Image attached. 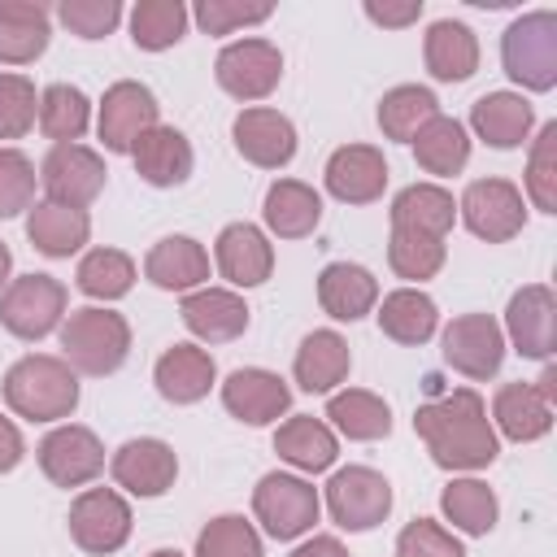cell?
Returning <instances> with one entry per match:
<instances>
[{
  "mask_svg": "<svg viewBox=\"0 0 557 557\" xmlns=\"http://www.w3.org/2000/svg\"><path fill=\"white\" fill-rule=\"evenodd\" d=\"M39 470L57 487H83L104 470V448H100L96 431L65 422L39 440Z\"/></svg>",
  "mask_w": 557,
  "mask_h": 557,
  "instance_id": "4fadbf2b",
  "label": "cell"
},
{
  "mask_svg": "<svg viewBox=\"0 0 557 557\" xmlns=\"http://www.w3.org/2000/svg\"><path fill=\"white\" fill-rule=\"evenodd\" d=\"M104 161L100 152L83 148V144H52L44 165H39V183L48 191L52 205H70V209H87L100 187H104Z\"/></svg>",
  "mask_w": 557,
  "mask_h": 557,
  "instance_id": "30bf717a",
  "label": "cell"
},
{
  "mask_svg": "<svg viewBox=\"0 0 557 557\" xmlns=\"http://www.w3.org/2000/svg\"><path fill=\"white\" fill-rule=\"evenodd\" d=\"M326 418H331L335 431L348 435V440H383V435L392 431L387 405H383L374 392H361V387L335 392V396L326 400Z\"/></svg>",
  "mask_w": 557,
  "mask_h": 557,
  "instance_id": "8d00e7d4",
  "label": "cell"
},
{
  "mask_svg": "<svg viewBox=\"0 0 557 557\" xmlns=\"http://www.w3.org/2000/svg\"><path fill=\"white\" fill-rule=\"evenodd\" d=\"M61 361L78 374H113L131 352V326L113 309H74L61 322Z\"/></svg>",
  "mask_w": 557,
  "mask_h": 557,
  "instance_id": "3957f363",
  "label": "cell"
},
{
  "mask_svg": "<svg viewBox=\"0 0 557 557\" xmlns=\"http://www.w3.org/2000/svg\"><path fill=\"white\" fill-rule=\"evenodd\" d=\"M265 226L278 235V239H305L318 218H322V200L309 183L300 178H278L270 191H265V209H261Z\"/></svg>",
  "mask_w": 557,
  "mask_h": 557,
  "instance_id": "4316f807",
  "label": "cell"
},
{
  "mask_svg": "<svg viewBox=\"0 0 557 557\" xmlns=\"http://www.w3.org/2000/svg\"><path fill=\"white\" fill-rule=\"evenodd\" d=\"M157 126V96L144 83H113L100 100V139L109 152H131L144 131Z\"/></svg>",
  "mask_w": 557,
  "mask_h": 557,
  "instance_id": "9a60e30c",
  "label": "cell"
},
{
  "mask_svg": "<svg viewBox=\"0 0 557 557\" xmlns=\"http://www.w3.org/2000/svg\"><path fill=\"white\" fill-rule=\"evenodd\" d=\"M65 313V283L52 274H22L0 296V322L17 339H44Z\"/></svg>",
  "mask_w": 557,
  "mask_h": 557,
  "instance_id": "8992f818",
  "label": "cell"
},
{
  "mask_svg": "<svg viewBox=\"0 0 557 557\" xmlns=\"http://www.w3.org/2000/svg\"><path fill=\"white\" fill-rule=\"evenodd\" d=\"M379 300V283L366 265H352V261H331L322 274H318V305L335 318V322H357L374 309Z\"/></svg>",
  "mask_w": 557,
  "mask_h": 557,
  "instance_id": "603a6c76",
  "label": "cell"
},
{
  "mask_svg": "<svg viewBox=\"0 0 557 557\" xmlns=\"http://www.w3.org/2000/svg\"><path fill=\"white\" fill-rule=\"evenodd\" d=\"M270 13H274L270 4H239V0H200L196 4V22L205 35H231L235 26H257Z\"/></svg>",
  "mask_w": 557,
  "mask_h": 557,
  "instance_id": "f907efd6",
  "label": "cell"
},
{
  "mask_svg": "<svg viewBox=\"0 0 557 557\" xmlns=\"http://www.w3.org/2000/svg\"><path fill=\"white\" fill-rule=\"evenodd\" d=\"M109 470H113V483L117 487H126L131 496H148L152 500V496H161V492L174 487L178 457H174V448L165 440H126L113 453Z\"/></svg>",
  "mask_w": 557,
  "mask_h": 557,
  "instance_id": "2e32d148",
  "label": "cell"
},
{
  "mask_svg": "<svg viewBox=\"0 0 557 557\" xmlns=\"http://www.w3.org/2000/svg\"><path fill=\"white\" fill-rule=\"evenodd\" d=\"M57 17L78 39H104L122 22V4L117 0H61L57 4Z\"/></svg>",
  "mask_w": 557,
  "mask_h": 557,
  "instance_id": "c3c4849f",
  "label": "cell"
},
{
  "mask_svg": "<svg viewBox=\"0 0 557 557\" xmlns=\"http://www.w3.org/2000/svg\"><path fill=\"white\" fill-rule=\"evenodd\" d=\"M213 74H218V87L226 96H235V100H261L283 78V52L270 39H239V44H226L218 52Z\"/></svg>",
  "mask_w": 557,
  "mask_h": 557,
  "instance_id": "9c48e42d",
  "label": "cell"
},
{
  "mask_svg": "<svg viewBox=\"0 0 557 557\" xmlns=\"http://www.w3.org/2000/svg\"><path fill=\"white\" fill-rule=\"evenodd\" d=\"M26 235L30 244L44 252V257H70L87 244L91 235V222L83 209H70V205H30V218H26Z\"/></svg>",
  "mask_w": 557,
  "mask_h": 557,
  "instance_id": "836d02e7",
  "label": "cell"
},
{
  "mask_svg": "<svg viewBox=\"0 0 557 557\" xmlns=\"http://www.w3.org/2000/svg\"><path fill=\"white\" fill-rule=\"evenodd\" d=\"M213 257H218L222 278L235 283V287H257V283H265L270 270H274V248H270V239H265L252 222H231V226H222Z\"/></svg>",
  "mask_w": 557,
  "mask_h": 557,
  "instance_id": "ffe728a7",
  "label": "cell"
},
{
  "mask_svg": "<svg viewBox=\"0 0 557 557\" xmlns=\"http://www.w3.org/2000/svg\"><path fill=\"white\" fill-rule=\"evenodd\" d=\"M235 148L261 170H283L296 157V126L278 109H244L235 117Z\"/></svg>",
  "mask_w": 557,
  "mask_h": 557,
  "instance_id": "d6986e66",
  "label": "cell"
},
{
  "mask_svg": "<svg viewBox=\"0 0 557 557\" xmlns=\"http://www.w3.org/2000/svg\"><path fill=\"white\" fill-rule=\"evenodd\" d=\"M292 557H348V548H344L335 535H313V540H305Z\"/></svg>",
  "mask_w": 557,
  "mask_h": 557,
  "instance_id": "db71d44e",
  "label": "cell"
},
{
  "mask_svg": "<svg viewBox=\"0 0 557 557\" xmlns=\"http://www.w3.org/2000/svg\"><path fill=\"white\" fill-rule=\"evenodd\" d=\"M22 453H26V448H22V431L0 413V474H9V470L22 461Z\"/></svg>",
  "mask_w": 557,
  "mask_h": 557,
  "instance_id": "f5cc1de1",
  "label": "cell"
},
{
  "mask_svg": "<svg viewBox=\"0 0 557 557\" xmlns=\"http://www.w3.org/2000/svg\"><path fill=\"white\" fill-rule=\"evenodd\" d=\"M4 400L17 418H30V422H57V418H70L74 405H78V379L74 370L61 361V357H44V352H30L22 361L9 366L4 374Z\"/></svg>",
  "mask_w": 557,
  "mask_h": 557,
  "instance_id": "7a4b0ae2",
  "label": "cell"
},
{
  "mask_svg": "<svg viewBox=\"0 0 557 557\" xmlns=\"http://www.w3.org/2000/svg\"><path fill=\"white\" fill-rule=\"evenodd\" d=\"M148 557H183L178 548H157V553H148Z\"/></svg>",
  "mask_w": 557,
  "mask_h": 557,
  "instance_id": "6f0895ef",
  "label": "cell"
},
{
  "mask_svg": "<svg viewBox=\"0 0 557 557\" xmlns=\"http://www.w3.org/2000/svg\"><path fill=\"white\" fill-rule=\"evenodd\" d=\"M366 17L379 22V26H409L422 17V0H405V4H379V0H366Z\"/></svg>",
  "mask_w": 557,
  "mask_h": 557,
  "instance_id": "816d5d0a",
  "label": "cell"
},
{
  "mask_svg": "<svg viewBox=\"0 0 557 557\" xmlns=\"http://www.w3.org/2000/svg\"><path fill=\"white\" fill-rule=\"evenodd\" d=\"M531 122L535 113L518 91H487L470 104V126L492 148H518L531 135Z\"/></svg>",
  "mask_w": 557,
  "mask_h": 557,
  "instance_id": "484cf974",
  "label": "cell"
},
{
  "mask_svg": "<svg viewBox=\"0 0 557 557\" xmlns=\"http://www.w3.org/2000/svg\"><path fill=\"white\" fill-rule=\"evenodd\" d=\"M492 418L500 426V435L518 440V444H531L540 435H548L553 426V405L531 387V383H505L492 400Z\"/></svg>",
  "mask_w": 557,
  "mask_h": 557,
  "instance_id": "d6a6232c",
  "label": "cell"
},
{
  "mask_svg": "<svg viewBox=\"0 0 557 557\" xmlns=\"http://www.w3.org/2000/svg\"><path fill=\"white\" fill-rule=\"evenodd\" d=\"M70 535L83 553H117L131 540V505L113 487H87L70 505Z\"/></svg>",
  "mask_w": 557,
  "mask_h": 557,
  "instance_id": "8fae6325",
  "label": "cell"
},
{
  "mask_svg": "<svg viewBox=\"0 0 557 557\" xmlns=\"http://www.w3.org/2000/svg\"><path fill=\"white\" fill-rule=\"evenodd\" d=\"M326 509L344 531H370L392 513V483L370 466L335 470L326 483Z\"/></svg>",
  "mask_w": 557,
  "mask_h": 557,
  "instance_id": "52a82bcc",
  "label": "cell"
},
{
  "mask_svg": "<svg viewBox=\"0 0 557 557\" xmlns=\"http://www.w3.org/2000/svg\"><path fill=\"white\" fill-rule=\"evenodd\" d=\"M387 265L400 274V278H431L440 274L444 265V239H431V235H418V231H392L387 239Z\"/></svg>",
  "mask_w": 557,
  "mask_h": 557,
  "instance_id": "7bdbcfd3",
  "label": "cell"
},
{
  "mask_svg": "<svg viewBox=\"0 0 557 557\" xmlns=\"http://www.w3.org/2000/svg\"><path fill=\"white\" fill-rule=\"evenodd\" d=\"M409 144H413L418 165L426 174H440V178L444 174H461L466 161H470V135H466V126L457 117H444V113H435Z\"/></svg>",
  "mask_w": 557,
  "mask_h": 557,
  "instance_id": "e575fe53",
  "label": "cell"
},
{
  "mask_svg": "<svg viewBox=\"0 0 557 557\" xmlns=\"http://www.w3.org/2000/svg\"><path fill=\"white\" fill-rule=\"evenodd\" d=\"M152 379H157V392L170 405H196L213 387V357L196 344H174V348L161 352Z\"/></svg>",
  "mask_w": 557,
  "mask_h": 557,
  "instance_id": "cb8c5ba5",
  "label": "cell"
},
{
  "mask_svg": "<svg viewBox=\"0 0 557 557\" xmlns=\"http://www.w3.org/2000/svg\"><path fill=\"white\" fill-rule=\"evenodd\" d=\"M461 222L470 226V235L487 239V244H505L522 231L527 222V209H522V191L509 183V178H474L466 191H461V205H457Z\"/></svg>",
  "mask_w": 557,
  "mask_h": 557,
  "instance_id": "ba28073f",
  "label": "cell"
},
{
  "mask_svg": "<svg viewBox=\"0 0 557 557\" xmlns=\"http://www.w3.org/2000/svg\"><path fill=\"white\" fill-rule=\"evenodd\" d=\"M183 326L205 344H226L248 331V305L226 287H200L183 296Z\"/></svg>",
  "mask_w": 557,
  "mask_h": 557,
  "instance_id": "44dd1931",
  "label": "cell"
},
{
  "mask_svg": "<svg viewBox=\"0 0 557 557\" xmlns=\"http://www.w3.org/2000/svg\"><path fill=\"white\" fill-rule=\"evenodd\" d=\"M531 387H535V392H540V396L553 405V400H557V370H553V366H544V374H540Z\"/></svg>",
  "mask_w": 557,
  "mask_h": 557,
  "instance_id": "11a10c76",
  "label": "cell"
},
{
  "mask_svg": "<svg viewBox=\"0 0 557 557\" xmlns=\"http://www.w3.org/2000/svg\"><path fill=\"white\" fill-rule=\"evenodd\" d=\"M505 331H509V339L522 357L548 361L553 344H557V296L544 283H531V287L513 292L509 309H505Z\"/></svg>",
  "mask_w": 557,
  "mask_h": 557,
  "instance_id": "5bb4252c",
  "label": "cell"
},
{
  "mask_svg": "<svg viewBox=\"0 0 557 557\" xmlns=\"http://www.w3.org/2000/svg\"><path fill=\"white\" fill-rule=\"evenodd\" d=\"M274 453H278L283 461H292L296 470L318 474V470H326V466L335 461V435H331V426L318 422L313 413H296V418H287V422L274 431Z\"/></svg>",
  "mask_w": 557,
  "mask_h": 557,
  "instance_id": "d590c367",
  "label": "cell"
},
{
  "mask_svg": "<svg viewBox=\"0 0 557 557\" xmlns=\"http://www.w3.org/2000/svg\"><path fill=\"white\" fill-rule=\"evenodd\" d=\"M48 9L30 0H0V61L26 65L48 48Z\"/></svg>",
  "mask_w": 557,
  "mask_h": 557,
  "instance_id": "f546056e",
  "label": "cell"
},
{
  "mask_svg": "<svg viewBox=\"0 0 557 557\" xmlns=\"http://www.w3.org/2000/svg\"><path fill=\"white\" fill-rule=\"evenodd\" d=\"M87 122H91V104H87V96H83L78 87L52 83V87L39 96V131H44L48 139L74 144V139H83Z\"/></svg>",
  "mask_w": 557,
  "mask_h": 557,
  "instance_id": "60d3db41",
  "label": "cell"
},
{
  "mask_svg": "<svg viewBox=\"0 0 557 557\" xmlns=\"http://www.w3.org/2000/svg\"><path fill=\"white\" fill-rule=\"evenodd\" d=\"M39 117L35 83L26 74H0V139H22Z\"/></svg>",
  "mask_w": 557,
  "mask_h": 557,
  "instance_id": "bcb514c9",
  "label": "cell"
},
{
  "mask_svg": "<svg viewBox=\"0 0 557 557\" xmlns=\"http://www.w3.org/2000/svg\"><path fill=\"white\" fill-rule=\"evenodd\" d=\"M440 326V313H435V300L418 287H400V292H387L383 305H379V331L396 344H426Z\"/></svg>",
  "mask_w": 557,
  "mask_h": 557,
  "instance_id": "4dcf8cb0",
  "label": "cell"
},
{
  "mask_svg": "<svg viewBox=\"0 0 557 557\" xmlns=\"http://www.w3.org/2000/svg\"><path fill=\"white\" fill-rule=\"evenodd\" d=\"M9 265H13V257H9V248H4V239H0V283L9 278Z\"/></svg>",
  "mask_w": 557,
  "mask_h": 557,
  "instance_id": "9f6ffc18",
  "label": "cell"
},
{
  "mask_svg": "<svg viewBox=\"0 0 557 557\" xmlns=\"http://www.w3.org/2000/svg\"><path fill=\"white\" fill-rule=\"evenodd\" d=\"M435 113H440V100L426 87H413V83L392 87L379 100V126H383L387 139H400V144H409Z\"/></svg>",
  "mask_w": 557,
  "mask_h": 557,
  "instance_id": "74e56055",
  "label": "cell"
},
{
  "mask_svg": "<svg viewBox=\"0 0 557 557\" xmlns=\"http://www.w3.org/2000/svg\"><path fill=\"white\" fill-rule=\"evenodd\" d=\"M144 274L165 292H191L209 278V252L187 235H170L148 252Z\"/></svg>",
  "mask_w": 557,
  "mask_h": 557,
  "instance_id": "f1b7e54d",
  "label": "cell"
},
{
  "mask_svg": "<svg viewBox=\"0 0 557 557\" xmlns=\"http://www.w3.org/2000/svg\"><path fill=\"white\" fill-rule=\"evenodd\" d=\"M440 509L466 535H487L496 527V496L479 479H453L444 487V496H440Z\"/></svg>",
  "mask_w": 557,
  "mask_h": 557,
  "instance_id": "f35d334b",
  "label": "cell"
},
{
  "mask_svg": "<svg viewBox=\"0 0 557 557\" xmlns=\"http://www.w3.org/2000/svg\"><path fill=\"white\" fill-rule=\"evenodd\" d=\"M35 200V165L17 148H0V218H17Z\"/></svg>",
  "mask_w": 557,
  "mask_h": 557,
  "instance_id": "7dc6e473",
  "label": "cell"
},
{
  "mask_svg": "<svg viewBox=\"0 0 557 557\" xmlns=\"http://www.w3.org/2000/svg\"><path fill=\"white\" fill-rule=\"evenodd\" d=\"M527 196L535 200V209L557 213V122H548L535 135L531 165H527Z\"/></svg>",
  "mask_w": 557,
  "mask_h": 557,
  "instance_id": "f6af8a7d",
  "label": "cell"
},
{
  "mask_svg": "<svg viewBox=\"0 0 557 557\" xmlns=\"http://www.w3.org/2000/svg\"><path fill=\"white\" fill-rule=\"evenodd\" d=\"M222 405H226L231 418H239V422H248V426H270V422H278V418L287 413L292 387H287L278 374L248 366V370H235V374L222 383Z\"/></svg>",
  "mask_w": 557,
  "mask_h": 557,
  "instance_id": "e0dca14e",
  "label": "cell"
},
{
  "mask_svg": "<svg viewBox=\"0 0 557 557\" xmlns=\"http://www.w3.org/2000/svg\"><path fill=\"white\" fill-rule=\"evenodd\" d=\"M348 366H352L348 344L335 331H313V335L300 339L296 361H292V374H296V383L305 392H331L335 383L348 379Z\"/></svg>",
  "mask_w": 557,
  "mask_h": 557,
  "instance_id": "1f68e13d",
  "label": "cell"
},
{
  "mask_svg": "<svg viewBox=\"0 0 557 557\" xmlns=\"http://www.w3.org/2000/svg\"><path fill=\"white\" fill-rule=\"evenodd\" d=\"M500 61L513 83L527 91H553L557 87V13H522L509 22L500 39Z\"/></svg>",
  "mask_w": 557,
  "mask_h": 557,
  "instance_id": "277c9868",
  "label": "cell"
},
{
  "mask_svg": "<svg viewBox=\"0 0 557 557\" xmlns=\"http://www.w3.org/2000/svg\"><path fill=\"white\" fill-rule=\"evenodd\" d=\"M387 187V161L370 144H344L326 161V191L344 205H370Z\"/></svg>",
  "mask_w": 557,
  "mask_h": 557,
  "instance_id": "ac0fdd59",
  "label": "cell"
},
{
  "mask_svg": "<svg viewBox=\"0 0 557 557\" xmlns=\"http://www.w3.org/2000/svg\"><path fill=\"white\" fill-rule=\"evenodd\" d=\"M196 557H261V540L252 522H244L239 513H222L196 535Z\"/></svg>",
  "mask_w": 557,
  "mask_h": 557,
  "instance_id": "ee69618b",
  "label": "cell"
},
{
  "mask_svg": "<svg viewBox=\"0 0 557 557\" xmlns=\"http://www.w3.org/2000/svg\"><path fill=\"white\" fill-rule=\"evenodd\" d=\"M78 292H87L91 300H117L131 292L135 283V261L117 248H91L83 261H78Z\"/></svg>",
  "mask_w": 557,
  "mask_h": 557,
  "instance_id": "b9f144b4",
  "label": "cell"
},
{
  "mask_svg": "<svg viewBox=\"0 0 557 557\" xmlns=\"http://www.w3.org/2000/svg\"><path fill=\"white\" fill-rule=\"evenodd\" d=\"M187 30V9L178 0H139L131 9V39L144 52H165L183 39Z\"/></svg>",
  "mask_w": 557,
  "mask_h": 557,
  "instance_id": "ab89813d",
  "label": "cell"
},
{
  "mask_svg": "<svg viewBox=\"0 0 557 557\" xmlns=\"http://www.w3.org/2000/svg\"><path fill=\"white\" fill-rule=\"evenodd\" d=\"M318 509H322V500H318V487L313 483H305V479H296V474H265L261 483H257V492H252V513H257V522L274 535V540H296V535H305L313 522H318Z\"/></svg>",
  "mask_w": 557,
  "mask_h": 557,
  "instance_id": "5b68a950",
  "label": "cell"
},
{
  "mask_svg": "<svg viewBox=\"0 0 557 557\" xmlns=\"http://www.w3.org/2000/svg\"><path fill=\"white\" fill-rule=\"evenodd\" d=\"M422 57H426V70L431 78L440 83H466L474 70H479V39L466 22H431L426 30V44H422Z\"/></svg>",
  "mask_w": 557,
  "mask_h": 557,
  "instance_id": "d4e9b609",
  "label": "cell"
},
{
  "mask_svg": "<svg viewBox=\"0 0 557 557\" xmlns=\"http://www.w3.org/2000/svg\"><path fill=\"white\" fill-rule=\"evenodd\" d=\"M444 361L466 379H492L505 361V335L487 313H461L444 326Z\"/></svg>",
  "mask_w": 557,
  "mask_h": 557,
  "instance_id": "7c38bea8",
  "label": "cell"
},
{
  "mask_svg": "<svg viewBox=\"0 0 557 557\" xmlns=\"http://www.w3.org/2000/svg\"><path fill=\"white\" fill-rule=\"evenodd\" d=\"M131 157H135L139 178L152 183V187H178V183H187V174H191V165H196L187 135L174 131V126H161V122L135 139Z\"/></svg>",
  "mask_w": 557,
  "mask_h": 557,
  "instance_id": "7402d4cb",
  "label": "cell"
},
{
  "mask_svg": "<svg viewBox=\"0 0 557 557\" xmlns=\"http://www.w3.org/2000/svg\"><path fill=\"white\" fill-rule=\"evenodd\" d=\"M413 431L422 435L431 461L444 470H483L500 453V440H496L483 396L474 387H457V392H444V396L418 405Z\"/></svg>",
  "mask_w": 557,
  "mask_h": 557,
  "instance_id": "6da1fadb",
  "label": "cell"
},
{
  "mask_svg": "<svg viewBox=\"0 0 557 557\" xmlns=\"http://www.w3.org/2000/svg\"><path fill=\"white\" fill-rule=\"evenodd\" d=\"M453 218H457V205L435 183H413L392 200V231H418V235L444 239L453 231Z\"/></svg>",
  "mask_w": 557,
  "mask_h": 557,
  "instance_id": "83f0119b",
  "label": "cell"
},
{
  "mask_svg": "<svg viewBox=\"0 0 557 557\" xmlns=\"http://www.w3.org/2000/svg\"><path fill=\"white\" fill-rule=\"evenodd\" d=\"M396 557H466L461 540L453 531H444L431 518H413L400 535H396Z\"/></svg>",
  "mask_w": 557,
  "mask_h": 557,
  "instance_id": "681fc988",
  "label": "cell"
}]
</instances>
